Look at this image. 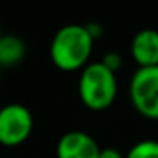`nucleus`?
Here are the masks:
<instances>
[{
  "label": "nucleus",
  "mask_w": 158,
  "mask_h": 158,
  "mask_svg": "<svg viewBox=\"0 0 158 158\" xmlns=\"http://www.w3.org/2000/svg\"><path fill=\"white\" fill-rule=\"evenodd\" d=\"M94 36L82 24H66L55 32L49 43L51 63L65 73L82 72L90 63L94 51Z\"/></svg>",
  "instance_id": "nucleus-1"
},
{
  "label": "nucleus",
  "mask_w": 158,
  "mask_h": 158,
  "mask_svg": "<svg viewBox=\"0 0 158 158\" xmlns=\"http://www.w3.org/2000/svg\"><path fill=\"white\" fill-rule=\"evenodd\" d=\"M78 97L89 110H106L117 97V77L100 61H90L80 72Z\"/></svg>",
  "instance_id": "nucleus-2"
},
{
  "label": "nucleus",
  "mask_w": 158,
  "mask_h": 158,
  "mask_svg": "<svg viewBox=\"0 0 158 158\" xmlns=\"http://www.w3.org/2000/svg\"><path fill=\"white\" fill-rule=\"evenodd\" d=\"M127 90L134 110L144 119L158 121V66L138 68Z\"/></svg>",
  "instance_id": "nucleus-3"
},
{
  "label": "nucleus",
  "mask_w": 158,
  "mask_h": 158,
  "mask_svg": "<svg viewBox=\"0 0 158 158\" xmlns=\"http://www.w3.org/2000/svg\"><path fill=\"white\" fill-rule=\"evenodd\" d=\"M34 129V117L26 106L19 102L0 107V144L17 148L29 139Z\"/></svg>",
  "instance_id": "nucleus-4"
},
{
  "label": "nucleus",
  "mask_w": 158,
  "mask_h": 158,
  "mask_svg": "<svg viewBox=\"0 0 158 158\" xmlns=\"http://www.w3.org/2000/svg\"><path fill=\"white\" fill-rule=\"evenodd\" d=\"M102 148L85 131L65 133L56 143V158H99Z\"/></svg>",
  "instance_id": "nucleus-5"
},
{
  "label": "nucleus",
  "mask_w": 158,
  "mask_h": 158,
  "mask_svg": "<svg viewBox=\"0 0 158 158\" xmlns=\"http://www.w3.org/2000/svg\"><path fill=\"white\" fill-rule=\"evenodd\" d=\"M129 53L138 68L158 66V31L155 29L138 31L131 39Z\"/></svg>",
  "instance_id": "nucleus-6"
},
{
  "label": "nucleus",
  "mask_w": 158,
  "mask_h": 158,
  "mask_svg": "<svg viewBox=\"0 0 158 158\" xmlns=\"http://www.w3.org/2000/svg\"><path fill=\"white\" fill-rule=\"evenodd\" d=\"M26 56V43L21 36L7 32L0 36V68L17 66Z\"/></svg>",
  "instance_id": "nucleus-7"
},
{
  "label": "nucleus",
  "mask_w": 158,
  "mask_h": 158,
  "mask_svg": "<svg viewBox=\"0 0 158 158\" xmlns=\"http://www.w3.org/2000/svg\"><path fill=\"white\" fill-rule=\"evenodd\" d=\"M126 158H158V141L141 139L127 150Z\"/></svg>",
  "instance_id": "nucleus-8"
},
{
  "label": "nucleus",
  "mask_w": 158,
  "mask_h": 158,
  "mask_svg": "<svg viewBox=\"0 0 158 158\" xmlns=\"http://www.w3.org/2000/svg\"><path fill=\"white\" fill-rule=\"evenodd\" d=\"M100 63H102L104 66H107V68H109L110 72L117 73V70H119L121 66H123V58H121L119 53H116V51H109V53H106V55L102 56Z\"/></svg>",
  "instance_id": "nucleus-9"
},
{
  "label": "nucleus",
  "mask_w": 158,
  "mask_h": 158,
  "mask_svg": "<svg viewBox=\"0 0 158 158\" xmlns=\"http://www.w3.org/2000/svg\"><path fill=\"white\" fill-rule=\"evenodd\" d=\"M99 158H126V155H123L117 148L107 146V148H102V150H100Z\"/></svg>",
  "instance_id": "nucleus-10"
},
{
  "label": "nucleus",
  "mask_w": 158,
  "mask_h": 158,
  "mask_svg": "<svg viewBox=\"0 0 158 158\" xmlns=\"http://www.w3.org/2000/svg\"><path fill=\"white\" fill-rule=\"evenodd\" d=\"M2 34H4V32H2V24H0V36H2Z\"/></svg>",
  "instance_id": "nucleus-11"
},
{
  "label": "nucleus",
  "mask_w": 158,
  "mask_h": 158,
  "mask_svg": "<svg viewBox=\"0 0 158 158\" xmlns=\"http://www.w3.org/2000/svg\"><path fill=\"white\" fill-rule=\"evenodd\" d=\"M0 78H2V68H0Z\"/></svg>",
  "instance_id": "nucleus-12"
}]
</instances>
